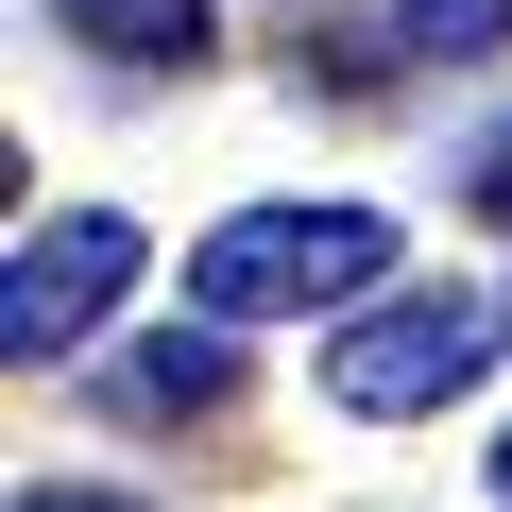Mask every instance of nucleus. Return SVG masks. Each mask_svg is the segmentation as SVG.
Masks as SVG:
<instances>
[{
    "mask_svg": "<svg viewBox=\"0 0 512 512\" xmlns=\"http://www.w3.org/2000/svg\"><path fill=\"white\" fill-rule=\"evenodd\" d=\"M495 495H512V427H495Z\"/></svg>",
    "mask_w": 512,
    "mask_h": 512,
    "instance_id": "1a4fd4ad",
    "label": "nucleus"
},
{
    "mask_svg": "<svg viewBox=\"0 0 512 512\" xmlns=\"http://www.w3.org/2000/svg\"><path fill=\"white\" fill-rule=\"evenodd\" d=\"M359 291H393L376 205H239L188 239V308H222V325H291V308H359Z\"/></svg>",
    "mask_w": 512,
    "mask_h": 512,
    "instance_id": "f257e3e1",
    "label": "nucleus"
},
{
    "mask_svg": "<svg viewBox=\"0 0 512 512\" xmlns=\"http://www.w3.org/2000/svg\"><path fill=\"white\" fill-rule=\"evenodd\" d=\"M18 512H137V495H18Z\"/></svg>",
    "mask_w": 512,
    "mask_h": 512,
    "instance_id": "6e6552de",
    "label": "nucleus"
},
{
    "mask_svg": "<svg viewBox=\"0 0 512 512\" xmlns=\"http://www.w3.org/2000/svg\"><path fill=\"white\" fill-rule=\"evenodd\" d=\"M495 342H512V308L495 291H359L342 325H325V393L359 410V427H410V410H444V393H478L495 376Z\"/></svg>",
    "mask_w": 512,
    "mask_h": 512,
    "instance_id": "f03ea898",
    "label": "nucleus"
},
{
    "mask_svg": "<svg viewBox=\"0 0 512 512\" xmlns=\"http://www.w3.org/2000/svg\"><path fill=\"white\" fill-rule=\"evenodd\" d=\"M52 35H86L103 69H205V0H52Z\"/></svg>",
    "mask_w": 512,
    "mask_h": 512,
    "instance_id": "39448f33",
    "label": "nucleus"
},
{
    "mask_svg": "<svg viewBox=\"0 0 512 512\" xmlns=\"http://www.w3.org/2000/svg\"><path fill=\"white\" fill-rule=\"evenodd\" d=\"M137 291V222L120 205H52V222H18V256H0V359H86L103 342V308Z\"/></svg>",
    "mask_w": 512,
    "mask_h": 512,
    "instance_id": "7ed1b4c3",
    "label": "nucleus"
},
{
    "mask_svg": "<svg viewBox=\"0 0 512 512\" xmlns=\"http://www.w3.org/2000/svg\"><path fill=\"white\" fill-rule=\"evenodd\" d=\"M103 410H137V427H205V410H239V325L205 308L188 342H137V359L103 376Z\"/></svg>",
    "mask_w": 512,
    "mask_h": 512,
    "instance_id": "20e7f679",
    "label": "nucleus"
},
{
    "mask_svg": "<svg viewBox=\"0 0 512 512\" xmlns=\"http://www.w3.org/2000/svg\"><path fill=\"white\" fill-rule=\"evenodd\" d=\"M393 52L410 69H478V52H512V0H393Z\"/></svg>",
    "mask_w": 512,
    "mask_h": 512,
    "instance_id": "423d86ee",
    "label": "nucleus"
},
{
    "mask_svg": "<svg viewBox=\"0 0 512 512\" xmlns=\"http://www.w3.org/2000/svg\"><path fill=\"white\" fill-rule=\"evenodd\" d=\"M461 188H478V205H495V222H512V120H495V137H478V171H461Z\"/></svg>",
    "mask_w": 512,
    "mask_h": 512,
    "instance_id": "0eeeda50",
    "label": "nucleus"
}]
</instances>
